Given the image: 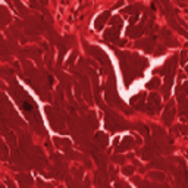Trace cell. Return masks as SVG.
Here are the masks:
<instances>
[{
  "instance_id": "1",
  "label": "cell",
  "mask_w": 188,
  "mask_h": 188,
  "mask_svg": "<svg viewBox=\"0 0 188 188\" xmlns=\"http://www.w3.org/2000/svg\"><path fill=\"white\" fill-rule=\"evenodd\" d=\"M107 16H109V12H104V13H102V15L97 18V21H96V28H97V30L102 28V27L104 25V22H106Z\"/></svg>"
},
{
  "instance_id": "3",
  "label": "cell",
  "mask_w": 188,
  "mask_h": 188,
  "mask_svg": "<svg viewBox=\"0 0 188 188\" xmlns=\"http://www.w3.org/2000/svg\"><path fill=\"white\" fill-rule=\"evenodd\" d=\"M40 2H41L43 5H47V0H40Z\"/></svg>"
},
{
  "instance_id": "2",
  "label": "cell",
  "mask_w": 188,
  "mask_h": 188,
  "mask_svg": "<svg viewBox=\"0 0 188 188\" xmlns=\"http://www.w3.org/2000/svg\"><path fill=\"white\" fill-rule=\"evenodd\" d=\"M140 10V8H135V6H131V8H126L124 12H126V13H137Z\"/></svg>"
}]
</instances>
